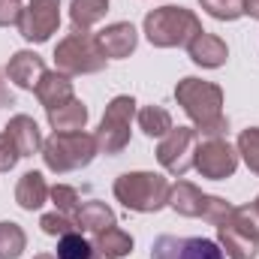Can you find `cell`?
Segmentation results:
<instances>
[{"instance_id": "cell-36", "label": "cell", "mask_w": 259, "mask_h": 259, "mask_svg": "<svg viewBox=\"0 0 259 259\" xmlns=\"http://www.w3.org/2000/svg\"><path fill=\"white\" fill-rule=\"evenodd\" d=\"M91 259H109V256H106V253H100V250L94 247V256H91Z\"/></svg>"}, {"instance_id": "cell-18", "label": "cell", "mask_w": 259, "mask_h": 259, "mask_svg": "<svg viewBox=\"0 0 259 259\" xmlns=\"http://www.w3.org/2000/svg\"><path fill=\"white\" fill-rule=\"evenodd\" d=\"M49 181H46V175L42 172H36V169H30V172H24L21 178H18V184H15V202H18V208L21 211H39L46 202H49Z\"/></svg>"}, {"instance_id": "cell-6", "label": "cell", "mask_w": 259, "mask_h": 259, "mask_svg": "<svg viewBox=\"0 0 259 259\" xmlns=\"http://www.w3.org/2000/svg\"><path fill=\"white\" fill-rule=\"evenodd\" d=\"M139 103L130 97V94H118L109 100L103 118H100V127H97V145H100V154L106 157H118L124 148L130 145V133H133V118H136V109Z\"/></svg>"}, {"instance_id": "cell-30", "label": "cell", "mask_w": 259, "mask_h": 259, "mask_svg": "<svg viewBox=\"0 0 259 259\" xmlns=\"http://www.w3.org/2000/svg\"><path fill=\"white\" fill-rule=\"evenodd\" d=\"M229 220H232L238 229H244L250 238H256L259 241V211H256L253 202H247V205H235L232 214H229Z\"/></svg>"}, {"instance_id": "cell-15", "label": "cell", "mask_w": 259, "mask_h": 259, "mask_svg": "<svg viewBox=\"0 0 259 259\" xmlns=\"http://www.w3.org/2000/svg\"><path fill=\"white\" fill-rule=\"evenodd\" d=\"M187 55H190V61H193L196 66H202V69H220V66L229 61V46H226V39H220L217 33L202 30L193 42L187 46Z\"/></svg>"}, {"instance_id": "cell-21", "label": "cell", "mask_w": 259, "mask_h": 259, "mask_svg": "<svg viewBox=\"0 0 259 259\" xmlns=\"http://www.w3.org/2000/svg\"><path fill=\"white\" fill-rule=\"evenodd\" d=\"M109 12V0H69V21L72 30H91Z\"/></svg>"}, {"instance_id": "cell-4", "label": "cell", "mask_w": 259, "mask_h": 259, "mask_svg": "<svg viewBox=\"0 0 259 259\" xmlns=\"http://www.w3.org/2000/svg\"><path fill=\"white\" fill-rule=\"evenodd\" d=\"M97 154H100L97 136L94 133H84V130H78V133H52L42 142V151H39L46 169L55 172V175L88 169Z\"/></svg>"}, {"instance_id": "cell-33", "label": "cell", "mask_w": 259, "mask_h": 259, "mask_svg": "<svg viewBox=\"0 0 259 259\" xmlns=\"http://www.w3.org/2000/svg\"><path fill=\"white\" fill-rule=\"evenodd\" d=\"M0 106H15V97L6 84V69H0Z\"/></svg>"}, {"instance_id": "cell-3", "label": "cell", "mask_w": 259, "mask_h": 259, "mask_svg": "<svg viewBox=\"0 0 259 259\" xmlns=\"http://www.w3.org/2000/svg\"><path fill=\"white\" fill-rule=\"evenodd\" d=\"M169 190L172 184L160 172H124L115 178L112 193L115 199L136 214H157L169 205Z\"/></svg>"}, {"instance_id": "cell-7", "label": "cell", "mask_w": 259, "mask_h": 259, "mask_svg": "<svg viewBox=\"0 0 259 259\" xmlns=\"http://www.w3.org/2000/svg\"><path fill=\"white\" fill-rule=\"evenodd\" d=\"M169 208L181 217H202L208 220L211 226L223 223L229 214H232V202H226L223 196H211V193H202L193 181H178L172 184L169 190Z\"/></svg>"}, {"instance_id": "cell-29", "label": "cell", "mask_w": 259, "mask_h": 259, "mask_svg": "<svg viewBox=\"0 0 259 259\" xmlns=\"http://www.w3.org/2000/svg\"><path fill=\"white\" fill-rule=\"evenodd\" d=\"M49 199H52L55 211H61V214H66V217H75V211H78V205H81L78 190L69 187V184H55V187L49 190Z\"/></svg>"}, {"instance_id": "cell-34", "label": "cell", "mask_w": 259, "mask_h": 259, "mask_svg": "<svg viewBox=\"0 0 259 259\" xmlns=\"http://www.w3.org/2000/svg\"><path fill=\"white\" fill-rule=\"evenodd\" d=\"M241 9H244V15H247V18L259 21V0H244V3H241Z\"/></svg>"}, {"instance_id": "cell-17", "label": "cell", "mask_w": 259, "mask_h": 259, "mask_svg": "<svg viewBox=\"0 0 259 259\" xmlns=\"http://www.w3.org/2000/svg\"><path fill=\"white\" fill-rule=\"evenodd\" d=\"M33 94H36L39 106L49 112V109L64 106L66 100H72V97H75V88H72V78H69V75L58 72V69H49V72L39 78V84H36Z\"/></svg>"}, {"instance_id": "cell-1", "label": "cell", "mask_w": 259, "mask_h": 259, "mask_svg": "<svg viewBox=\"0 0 259 259\" xmlns=\"http://www.w3.org/2000/svg\"><path fill=\"white\" fill-rule=\"evenodd\" d=\"M175 100L184 109V115L193 121L199 139L226 136L229 118L223 115V88L217 81H205V78H196V75H184L175 84Z\"/></svg>"}, {"instance_id": "cell-10", "label": "cell", "mask_w": 259, "mask_h": 259, "mask_svg": "<svg viewBox=\"0 0 259 259\" xmlns=\"http://www.w3.org/2000/svg\"><path fill=\"white\" fill-rule=\"evenodd\" d=\"M61 27V0H30L21 12L18 33L24 42L42 46L49 42Z\"/></svg>"}, {"instance_id": "cell-31", "label": "cell", "mask_w": 259, "mask_h": 259, "mask_svg": "<svg viewBox=\"0 0 259 259\" xmlns=\"http://www.w3.org/2000/svg\"><path fill=\"white\" fill-rule=\"evenodd\" d=\"M18 160H21V154H18L15 142L9 139V133L3 130V133H0V172H12Z\"/></svg>"}, {"instance_id": "cell-5", "label": "cell", "mask_w": 259, "mask_h": 259, "mask_svg": "<svg viewBox=\"0 0 259 259\" xmlns=\"http://www.w3.org/2000/svg\"><path fill=\"white\" fill-rule=\"evenodd\" d=\"M55 69L64 75H94L106 69V55L91 30H72L55 46Z\"/></svg>"}, {"instance_id": "cell-22", "label": "cell", "mask_w": 259, "mask_h": 259, "mask_svg": "<svg viewBox=\"0 0 259 259\" xmlns=\"http://www.w3.org/2000/svg\"><path fill=\"white\" fill-rule=\"evenodd\" d=\"M136 124H139V130H142L148 139H163L169 130L175 127L169 109L154 106V103H151V106H142V109L136 112Z\"/></svg>"}, {"instance_id": "cell-13", "label": "cell", "mask_w": 259, "mask_h": 259, "mask_svg": "<svg viewBox=\"0 0 259 259\" xmlns=\"http://www.w3.org/2000/svg\"><path fill=\"white\" fill-rule=\"evenodd\" d=\"M49 69H46V61L36 55V52H30V49H21V52H15L12 58H9V64H6V78L15 84V88H21V91H36V84H39V78L46 75Z\"/></svg>"}, {"instance_id": "cell-26", "label": "cell", "mask_w": 259, "mask_h": 259, "mask_svg": "<svg viewBox=\"0 0 259 259\" xmlns=\"http://www.w3.org/2000/svg\"><path fill=\"white\" fill-rule=\"evenodd\" d=\"M238 157L244 160V166L259 175V127H247L238 133Z\"/></svg>"}, {"instance_id": "cell-20", "label": "cell", "mask_w": 259, "mask_h": 259, "mask_svg": "<svg viewBox=\"0 0 259 259\" xmlns=\"http://www.w3.org/2000/svg\"><path fill=\"white\" fill-rule=\"evenodd\" d=\"M46 118H49V127L55 130V133H78L88 124V106L78 97H72V100H66L64 106L49 109Z\"/></svg>"}, {"instance_id": "cell-16", "label": "cell", "mask_w": 259, "mask_h": 259, "mask_svg": "<svg viewBox=\"0 0 259 259\" xmlns=\"http://www.w3.org/2000/svg\"><path fill=\"white\" fill-rule=\"evenodd\" d=\"M6 133H9V139L15 142V148H18V154L21 157H33V154H39L42 151V130L39 124L30 118V115H12L9 118V124H6Z\"/></svg>"}, {"instance_id": "cell-2", "label": "cell", "mask_w": 259, "mask_h": 259, "mask_svg": "<svg viewBox=\"0 0 259 259\" xmlns=\"http://www.w3.org/2000/svg\"><path fill=\"white\" fill-rule=\"evenodd\" d=\"M142 33L148 36V42L154 49H181V46H190L202 33V21L193 9L178 6V3H166V6H157L145 15Z\"/></svg>"}, {"instance_id": "cell-14", "label": "cell", "mask_w": 259, "mask_h": 259, "mask_svg": "<svg viewBox=\"0 0 259 259\" xmlns=\"http://www.w3.org/2000/svg\"><path fill=\"white\" fill-rule=\"evenodd\" d=\"M217 244L226 253V259H256L259 256V241L250 238L244 229H238L229 217L217 223Z\"/></svg>"}, {"instance_id": "cell-11", "label": "cell", "mask_w": 259, "mask_h": 259, "mask_svg": "<svg viewBox=\"0 0 259 259\" xmlns=\"http://www.w3.org/2000/svg\"><path fill=\"white\" fill-rule=\"evenodd\" d=\"M151 259H226L217 241L211 238H178L160 235L151 244Z\"/></svg>"}, {"instance_id": "cell-25", "label": "cell", "mask_w": 259, "mask_h": 259, "mask_svg": "<svg viewBox=\"0 0 259 259\" xmlns=\"http://www.w3.org/2000/svg\"><path fill=\"white\" fill-rule=\"evenodd\" d=\"M58 259H91L94 256V241H88L81 232H69L64 238H58Z\"/></svg>"}, {"instance_id": "cell-32", "label": "cell", "mask_w": 259, "mask_h": 259, "mask_svg": "<svg viewBox=\"0 0 259 259\" xmlns=\"http://www.w3.org/2000/svg\"><path fill=\"white\" fill-rule=\"evenodd\" d=\"M21 0H0V27H18L21 21Z\"/></svg>"}, {"instance_id": "cell-9", "label": "cell", "mask_w": 259, "mask_h": 259, "mask_svg": "<svg viewBox=\"0 0 259 259\" xmlns=\"http://www.w3.org/2000/svg\"><path fill=\"white\" fill-rule=\"evenodd\" d=\"M196 142H199V133L196 127H172L157 145V163L175 175V178H184L190 169H193V151Z\"/></svg>"}, {"instance_id": "cell-8", "label": "cell", "mask_w": 259, "mask_h": 259, "mask_svg": "<svg viewBox=\"0 0 259 259\" xmlns=\"http://www.w3.org/2000/svg\"><path fill=\"white\" fill-rule=\"evenodd\" d=\"M238 148L229 145L223 136L217 139H199L196 142V151H193V169L208 178V181H226L235 175L238 169Z\"/></svg>"}, {"instance_id": "cell-35", "label": "cell", "mask_w": 259, "mask_h": 259, "mask_svg": "<svg viewBox=\"0 0 259 259\" xmlns=\"http://www.w3.org/2000/svg\"><path fill=\"white\" fill-rule=\"evenodd\" d=\"M33 259H58V256H55V253H36Z\"/></svg>"}, {"instance_id": "cell-24", "label": "cell", "mask_w": 259, "mask_h": 259, "mask_svg": "<svg viewBox=\"0 0 259 259\" xmlns=\"http://www.w3.org/2000/svg\"><path fill=\"white\" fill-rule=\"evenodd\" d=\"M27 250V235L15 220H0V259H21Z\"/></svg>"}, {"instance_id": "cell-28", "label": "cell", "mask_w": 259, "mask_h": 259, "mask_svg": "<svg viewBox=\"0 0 259 259\" xmlns=\"http://www.w3.org/2000/svg\"><path fill=\"white\" fill-rule=\"evenodd\" d=\"M241 3L244 0H199V6L205 9V15H211L217 21H238L244 15Z\"/></svg>"}, {"instance_id": "cell-23", "label": "cell", "mask_w": 259, "mask_h": 259, "mask_svg": "<svg viewBox=\"0 0 259 259\" xmlns=\"http://www.w3.org/2000/svg\"><path fill=\"white\" fill-rule=\"evenodd\" d=\"M133 235H130L127 229H121V226H112V229H106V232H100V235H94V247L100 250V253H106L109 259H124L133 253Z\"/></svg>"}, {"instance_id": "cell-12", "label": "cell", "mask_w": 259, "mask_h": 259, "mask_svg": "<svg viewBox=\"0 0 259 259\" xmlns=\"http://www.w3.org/2000/svg\"><path fill=\"white\" fill-rule=\"evenodd\" d=\"M94 36H97V46L106 55V61H124L139 46V30L133 27V21H112L103 30H97Z\"/></svg>"}, {"instance_id": "cell-27", "label": "cell", "mask_w": 259, "mask_h": 259, "mask_svg": "<svg viewBox=\"0 0 259 259\" xmlns=\"http://www.w3.org/2000/svg\"><path fill=\"white\" fill-rule=\"evenodd\" d=\"M39 229H42L49 238H64V235H69V232H81L78 223H75V217H66V214H61V211L42 214V217H39Z\"/></svg>"}, {"instance_id": "cell-19", "label": "cell", "mask_w": 259, "mask_h": 259, "mask_svg": "<svg viewBox=\"0 0 259 259\" xmlns=\"http://www.w3.org/2000/svg\"><path fill=\"white\" fill-rule=\"evenodd\" d=\"M75 223H78L81 232L100 235V232L118 226V217H115V211H112L106 202L91 199V202H81V205H78V211H75Z\"/></svg>"}, {"instance_id": "cell-37", "label": "cell", "mask_w": 259, "mask_h": 259, "mask_svg": "<svg viewBox=\"0 0 259 259\" xmlns=\"http://www.w3.org/2000/svg\"><path fill=\"white\" fill-rule=\"evenodd\" d=\"M253 205H256V211H259V196H256V199H253Z\"/></svg>"}]
</instances>
